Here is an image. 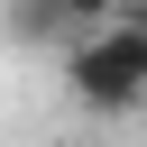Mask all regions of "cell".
Segmentation results:
<instances>
[{"label": "cell", "mask_w": 147, "mask_h": 147, "mask_svg": "<svg viewBox=\"0 0 147 147\" xmlns=\"http://www.w3.org/2000/svg\"><path fill=\"white\" fill-rule=\"evenodd\" d=\"M64 92H74L83 110H101V119L138 110V101H147V28H138V18L83 28V37L64 46Z\"/></svg>", "instance_id": "6da1fadb"}, {"label": "cell", "mask_w": 147, "mask_h": 147, "mask_svg": "<svg viewBox=\"0 0 147 147\" xmlns=\"http://www.w3.org/2000/svg\"><path fill=\"white\" fill-rule=\"evenodd\" d=\"M18 18H28L37 37H55V28H64V37H83V28H110V18H119V0H28Z\"/></svg>", "instance_id": "7a4b0ae2"}, {"label": "cell", "mask_w": 147, "mask_h": 147, "mask_svg": "<svg viewBox=\"0 0 147 147\" xmlns=\"http://www.w3.org/2000/svg\"><path fill=\"white\" fill-rule=\"evenodd\" d=\"M119 18H138V28H147V0H119Z\"/></svg>", "instance_id": "3957f363"}]
</instances>
